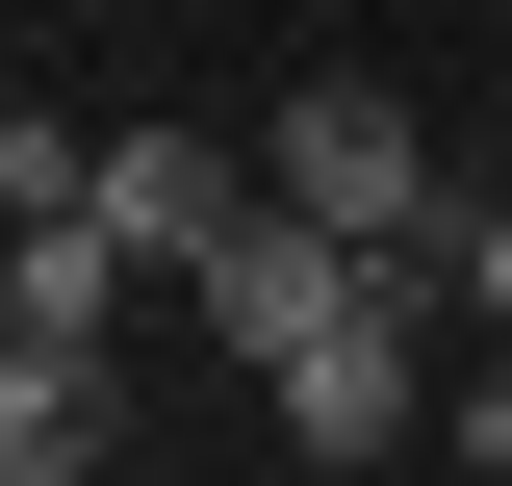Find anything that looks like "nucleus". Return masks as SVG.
<instances>
[{
    "label": "nucleus",
    "instance_id": "obj_1",
    "mask_svg": "<svg viewBox=\"0 0 512 486\" xmlns=\"http://www.w3.org/2000/svg\"><path fill=\"white\" fill-rule=\"evenodd\" d=\"M256 180L308 205V231H436V128H410V77H308V103L256 128Z\"/></svg>",
    "mask_w": 512,
    "mask_h": 486
},
{
    "label": "nucleus",
    "instance_id": "obj_2",
    "mask_svg": "<svg viewBox=\"0 0 512 486\" xmlns=\"http://www.w3.org/2000/svg\"><path fill=\"white\" fill-rule=\"evenodd\" d=\"M359 256H384V231H308V205L256 180V231L205 256L180 307H205V333H231V384H282V359H308V333H333V307H359Z\"/></svg>",
    "mask_w": 512,
    "mask_h": 486
},
{
    "label": "nucleus",
    "instance_id": "obj_3",
    "mask_svg": "<svg viewBox=\"0 0 512 486\" xmlns=\"http://www.w3.org/2000/svg\"><path fill=\"white\" fill-rule=\"evenodd\" d=\"M103 231L154 256V282H205V256L256 231V154L231 128H103Z\"/></svg>",
    "mask_w": 512,
    "mask_h": 486
},
{
    "label": "nucleus",
    "instance_id": "obj_4",
    "mask_svg": "<svg viewBox=\"0 0 512 486\" xmlns=\"http://www.w3.org/2000/svg\"><path fill=\"white\" fill-rule=\"evenodd\" d=\"M128 282H154V256L103 231V180H77V205H26V231H0V333H128Z\"/></svg>",
    "mask_w": 512,
    "mask_h": 486
},
{
    "label": "nucleus",
    "instance_id": "obj_5",
    "mask_svg": "<svg viewBox=\"0 0 512 486\" xmlns=\"http://www.w3.org/2000/svg\"><path fill=\"white\" fill-rule=\"evenodd\" d=\"M103 333H0V486H77V461H103Z\"/></svg>",
    "mask_w": 512,
    "mask_h": 486
},
{
    "label": "nucleus",
    "instance_id": "obj_6",
    "mask_svg": "<svg viewBox=\"0 0 512 486\" xmlns=\"http://www.w3.org/2000/svg\"><path fill=\"white\" fill-rule=\"evenodd\" d=\"M461 333H512V205H461Z\"/></svg>",
    "mask_w": 512,
    "mask_h": 486
}]
</instances>
